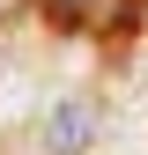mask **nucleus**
I'll return each instance as SVG.
<instances>
[{
  "instance_id": "nucleus-1",
  "label": "nucleus",
  "mask_w": 148,
  "mask_h": 155,
  "mask_svg": "<svg viewBox=\"0 0 148 155\" xmlns=\"http://www.w3.org/2000/svg\"><path fill=\"white\" fill-rule=\"evenodd\" d=\"M96 133H104V111L89 104V96H67V104H52L45 111V155H89L96 148Z\"/></svg>"
},
{
  "instance_id": "nucleus-2",
  "label": "nucleus",
  "mask_w": 148,
  "mask_h": 155,
  "mask_svg": "<svg viewBox=\"0 0 148 155\" xmlns=\"http://www.w3.org/2000/svg\"><path fill=\"white\" fill-rule=\"evenodd\" d=\"M59 30H89V37H111L141 15V0H37Z\"/></svg>"
}]
</instances>
